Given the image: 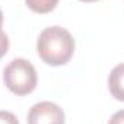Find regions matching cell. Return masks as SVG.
I'll use <instances>...</instances> for the list:
<instances>
[{
  "label": "cell",
  "mask_w": 124,
  "mask_h": 124,
  "mask_svg": "<svg viewBox=\"0 0 124 124\" xmlns=\"http://www.w3.org/2000/svg\"><path fill=\"white\" fill-rule=\"evenodd\" d=\"M108 124H124V110H120V111L114 113L110 117Z\"/></svg>",
  "instance_id": "8"
},
{
  "label": "cell",
  "mask_w": 124,
  "mask_h": 124,
  "mask_svg": "<svg viewBox=\"0 0 124 124\" xmlns=\"http://www.w3.org/2000/svg\"><path fill=\"white\" fill-rule=\"evenodd\" d=\"M28 124H65V114L58 104L40 101L29 110Z\"/></svg>",
  "instance_id": "3"
},
{
  "label": "cell",
  "mask_w": 124,
  "mask_h": 124,
  "mask_svg": "<svg viewBox=\"0 0 124 124\" xmlns=\"http://www.w3.org/2000/svg\"><path fill=\"white\" fill-rule=\"evenodd\" d=\"M4 85L16 95L31 94L38 84L36 69L25 58H16L9 62L3 71Z\"/></svg>",
  "instance_id": "2"
},
{
  "label": "cell",
  "mask_w": 124,
  "mask_h": 124,
  "mask_svg": "<svg viewBox=\"0 0 124 124\" xmlns=\"http://www.w3.org/2000/svg\"><path fill=\"white\" fill-rule=\"evenodd\" d=\"M36 51L42 61L51 66L65 65L74 55L75 40L62 26H51L40 32Z\"/></svg>",
  "instance_id": "1"
},
{
  "label": "cell",
  "mask_w": 124,
  "mask_h": 124,
  "mask_svg": "<svg viewBox=\"0 0 124 124\" xmlns=\"http://www.w3.org/2000/svg\"><path fill=\"white\" fill-rule=\"evenodd\" d=\"M25 1L32 12L39 13V15H45V13L52 12L56 7L59 0H25Z\"/></svg>",
  "instance_id": "5"
},
{
  "label": "cell",
  "mask_w": 124,
  "mask_h": 124,
  "mask_svg": "<svg viewBox=\"0 0 124 124\" xmlns=\"http://www.w3.org/2000/svg\"><path fill=\"white\" fill-rule=\"evenodd\" d=\"M7 49H9V38L3 31H0V58L6 55Z\"/></svg>",
  "instance_id": "7"
},
{
  "label": "cell",
  "mask_w": 124,
  "mask_h": 124,
  "mask_svg": "<svg viewBox=\"0 0 124 124\" xmlns=\"http://www.w3.org/2000/svg\"><path fill=\"white\" fill-rule=\"evenodd\" d=\"M1 25H3V13L0 10V31H1Z\"/></svg>",
  "instance_id": "9"
},
{
  "label": "cell",
  "mask_w": 124,
  "mask_h": 124,
  "mask_svg": "<svg viewBox=\"0 0 124 124\" xmlns=\"http://www.w3.org/2000/svg\"><path fill=\"white\" fill-rule=\"evenodd\" d=\"M81 1H85V3H93V1H98V0H81Z\"/></svg>",
  "instance_id": "10"
},
{
  "label": "cell",
  "mask_w": 124,
  "mask_h": 124,
  "mask_svg": "<svg viewBox=\"0 0 124 124\" xmlns=\"http://www.w3.org/2000/svg\"><path fill=\"white\" fill-rule=\"evenodd\" d=\"M108 88L116 100L124 101V63L114 66L108 77Z\"/></svg>",
  "instance_id": "4"
},
{
  "label": "cell",
  "mask_w": 124,
  "mask_h": 124,
  "mask_svg": "<svg viewBox=\"0 0 124 124\" xmlns=\"http://www.w3.org/2000/svg\"><path fill=\"white\" fill-rule=\"evenodd\" d=\"M0 124H19V120L13 113L0 110Z\"/></svg>",
  "instance_id": "6"
}]
</instances>
